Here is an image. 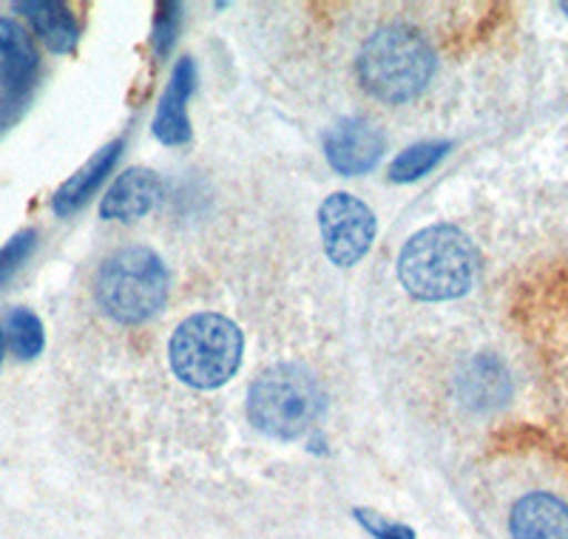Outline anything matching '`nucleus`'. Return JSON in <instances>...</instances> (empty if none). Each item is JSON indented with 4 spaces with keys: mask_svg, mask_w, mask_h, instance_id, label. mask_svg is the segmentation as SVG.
I'll list each match as a JSON object with an SVG mask.
<instances>
[{
    "mask_svg": "<svg viewBox=\"0 0 568 539\" xmlns=\"http://www.w3.org/2000/svg\"><path fill=\"white\" fill-rule=\"evenodd\" d=\"M240 327L216 313L191 315L171 335L169 358L176 378L194 389H220L242 364Z\"/></svg>",
    "mask_w": 568,
    "mask_h": 539,
    "instance_id": "4",
    "label": "nucleus"
},
{
    "mask_svg": "<svg viewBox=\"0 0 568 539\" xmlns=\"http://www.w3.org/2000/svg\"><path fill=\"white\" fill-rule=\"evenodd\" d=\"M14 9L27 14L29 23L34 27V32L43 38V43L49 45L52 52L65 54L78 45V23H74V14H71L69 7L60 3V0L14 3Z\"/></svg>",
    "mask_w": 568,
    "mask_h": 539,
    "instance_id": "13",
    "label": "nucleus"
},
{
    "mask_svg": "<svg viewBox=\"0 0 568 539\" xmlns=\"http://www.w3.org/2000/svg\"><path fill=\"white\" fill-rule=\"evenodd\" d=\"M120 151H123V142H111V145H105L103 151H98V154L91 156L71 180H65L63 185L58 187V193L52 196L54 213H58V216H69V213L80 211V207L91 200V193L98 191L100 182L105 180V174L114 167Z\"/></svg>",
    "mask_w": 568,
    "mask_h": 539,
    "instance_id": "12",
    "label": "nucleus"
},
{
    "mask_svg": "<svg viewBox=\"0 0 568 539\" xmlns=\"http://www.w3.org/2000/svg\"><path fill=\"white\" fill-rule=\"evenodd\" d=\"M478 253L464 231L433 225L415 233L398 256V278L420 302H449L475 282Z\"/></svg>",
    "mask_w": 568,
    "mask_h": 539,
    "instance_id": "1",
    "label": "nucleus"
},
{
    "mask_svg": "<svg viewBox=\"0 0 568 539\" xmlns=\"http://www.w3.org/2000/svg\"><path fill=\"white\" fill-rule=\"evenodd\" d=\"M511 539H568V502L551 491L520 497L509 513Z\"/></svg>",
    "mask_w": 568,
    "mask_h": 539,
    "instance_id": "8",
    "label": "nucleus"
},
{
    "mask_svg": "<svg viewBox=\"0 0 568 539\" xmlns=\"http://www.w3.org/2000/svg\"><path fill=\"white\" fill-rule=\"evenodd\" d=\"M162 193V182L149 167H129L125 174L116 176L114 185L103 196L100 216L114 222H134L151 213Z\"/></svg>",
    "mask_w": 568,
    "mask_h": 539,
    "instance_id": "10",
    "label": "nucleus"
},
{
    "mask_svg": "<svg viewBox=\"0 0 568 539\" xmlns=\"http://www.w3.org/2000/svg\"><path fill=\"white\" fill-rule=\"evenodd\" d=\"M327 162L344 176H362L384 156V134L364 116H349L324 136Z\"/></svg>",
    "mask_w": 568,
    "mask_h": 539,
    "instance_id": "7",
    "label": "nucleus"
},
{
    "mask_svg": "<svg viewBox=\"0 0 568 539\" xmlns=\"http://www.w3.org/2000/svg\"><path fill=\"white\" fill-rule=\"evenodd\" d=\"M194 60H180L154 116V136L162 145H185L191 140V120H187L185 105L194 91Z\"/></svg>",
    "mask_w": 568,
    "mask_h": 539,
    "instance_id": "11",
    "label": "nucleus"
},
{
    "mask_svg": "<svg viewBox=\"0 0 568 539\" xmlns=\"http://www.w3.org/2000/svg\"><path fill=\"white\" fill-rule=\"evenodd\" d=\"M318 227H322L324 253L338 267H353L367 256L375 238V213L355 200L353 193H333L318 207Z\"/></svg>",
    "mask_w": 568,
    "mask_h": 539,
    "instance_id": "6",
    "label": "nucleus"
},
{
    "mask_svg": "<svg viewBox=\"0 0 568 539\" xmlns=\"http://www.w3.org/2000/svg\"><path fill=\"white\" fill-rule=\"evenodd\" d=\"M3 338H7V347L18 355L20 360H32L43 353L45 335L43 324H40L38 315L27 307H14L3 322Z\"/></svg>",
    "mask_w": 568,
    "mask_h": 539,
    "instance_id": "14",
    "label": "nucleus"
},
{
    "mask_svg": "<svg viewBox=\"0 0 568 539\" xmlns=\"http://www.w3.org/2000/svg\"><path fill=\"white\" fill-rule=\"evenodd\" d=\"M449 149H453L449 142H418L413 149L400 151V154L395 156L393 167H389V180L400 182V185L420 180V176L429 174V171L444 160Z\"/></svg>",
    "mask_w": 568,
    "mask_h": 539,
    "instance_id": "15",
    "label": "nucleus"
},
{
    "mask_svg": "<svg viewBox=\"0 0 568 539\" xmlns=\"http://www.w3.org/2000/svg\"><path fill=\"white\" fill-rule=\"evenodd\" d=\"M3 349H7V338H3V329H0V360H3Z\"/></svg>",
    "mask_w": 568,
    "mask_h": 539,
    "instance_id": "19",
    "label": "nucleus"
},
{
    "mask_svg": "<svg viewBox=\"0 0 568 539\" xmlns=\"http://www.w3.org/2000/svg\"><path fill=\"white\" fill-rule=\"evenodd\" d=\"M38 74V52L23 29L0 18V85L7 91V109L18 105Z\"/></svg>",
    "mask_w": 568,
    "mask_h": 539,
    "instance_id": "9",
    "label": "nucleus"
},
{
    "mask_svg": "<svg viewBox=\"0 0 568 539\" xmlns=\"http://www.w3.org/2000/svg\"><path fill=\"white\" fill-rule=\"evenodd\" d=\"M562 12H566V14H568V3H562Z\"/></svg>",
    "mask_w": 568,
    "mask_h": 539,
    "instance_id": "20",
    "label": "nucleus"
},
{
    "mask_svg": "<svg viewBox=\"0 0 568 539\" xmlns=\"http://www.w3.org/2000/svg\"><path fill=\"white\" fill-rule=\"evenodd\" d=\"M435 74V52L407 27L378 29L358 54V80L384 103H409Z\"/></svg>",
    "mask_w": 568,
    "mask_h": 539,
    "instance_id": "2",
    "label": "nucleus"
},
{
    "mask_svg": "<svg viewBox=\"0 0 568 539\" xmlns=\"http://www.w3.org/2000/svg\"><path fill=\"white\" fill-rule=\"evenodd\" d=\"M324 406L316 378L296 364L265 369L247 391V418L262 435L296 440L311 431Z\"/></svg>",
    "mask_w": 568,
    "mask_h": 539,
    "instance_id": "5",
    "label": "nucleus"
},
{
    "mask_svg": "<svg viewBox=\"0 0 568 539\" xmlns=\"http://www.w3.org/2000/svg\"><path fill=\"white\" fill-rule=\"evenodd\" d=\"M176 7L174 3H169V7H162V14H160V23H156V52H169L171 45V27L169 23H174L176 20Z\"/></svg>",
    "mask_w": 568,
    "mask_h": 539,
    "instance_id": "18",
    "label": "nucleus"
},
{
    "mask_svg": "<svg viewBox=\"0 0 568 539\" xmlns=\"http://www.w3.org/2000/svg\"><path fill=\"white\" fill-rule=\"evenodd\" d=\"M358 517H362L364 526H367L369 531H373L375 537H378V539H415V533L409 531V528H404V526H393V522L378 520V517H375V513H364V511H358Z\"/></svg>",
    "mask_w": 568,
    "mask_h": 539,
    "instance_id": "17",
    "label": "nucleus"
},
{
    "mask_svg": "<svg viewBox=\"0 0 568 539\" xmlns=\"http://www.w3.org/2000/svg\"><path fill=\"white\" fill-rule=\"evenodd\" d=\"M94 296L103 313L120 324L154 318L169 298V273L151 247L131 244L111 253L98 273Z\"/></svg>",
    "mask_w": 568,
    "mask_h": 539,
    "instance_id": "3",
    "label": "nucleus"
},
{
    "mask_svg": "<svg viewBox=\"0 0 568 539\" xmlns=\"http://www.w3.org/2000/svg\"><path fill=\"white\" fill-rule=\"evenodd\" d=\"M34 244H38V233L20 231L0 247V287L27 264V258L34 253Z\"/></svg>",
    "mask_w": 568,
    "mask_h": 539,
    "instance_id": "16",
    "label": "nucleus"
}]
</instances>
